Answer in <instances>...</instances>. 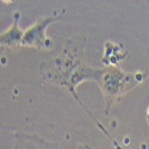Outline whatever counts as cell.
<instances>
[{
    "mask_svg": "<svg viewBox=\"0 0 149 149\" xmlns=\"http://www.w3.org/2000/svg\"><path fill=\"white\" fill-rule=\"evenodd\" d=\"M82 47L84 42H80L79 38L68 41L62 54L55 60H52L47 68L44 66L42 67L43 79L45 81L54 82L60 86H66L77 98V100H79L75 93L77 84L88 78L95 80L99 73V70L84 66Z\"/></svg>",
    "mask_w": 149,
    "mask_h": 149,
    "instance_id": "cell-1",
    "label": "cell"
},
{
    "mask_svg": "<svg viewBox=\"0 0 149 149\" xmlns=\"http://www.w3.org/2000/svg\"><path fill=\"white\" fill-rule=\"evenodd\" d=\"M95 81L100 85L110 106L113 100L142 81V78H137L136 74L124 73L116 67H111L104 70H99Z\"/></svg>",
    "mask_w": 149,
    "mask_h": 149,
    "instance_id": "cell-2",
    "label": "cell"
},
{
    "mask_svg": "<svg viewBox=\"0 0 149 149\" xmlns=\"http://www.w3.org/2000/svg\"><path fill=\"white\" fill-rule=\"evenodd\" d=\"M63 16V12L60 16H50L43 19H40L33 26L29 28L26 31H24V37H23V47H33L38 49H47L53 45V41L47 38L45 35V29L49 26L52 23L61 19Z\"/></svg>",
    "mask_w": 149,
    "mask_h": 149,
    "instance_id": "cell-3",
    "label": "cell"
},
{
    "mask_svg": "<svg viewBox=\"0 0 149 149\" xmlns=\"http://www.w3.org/2000/svg\"><path fill=\"white\" fill-rule=\"evenodd\" d=\"M18 18H19V13L16 12L15 22H13L12 28L8 29L6 32H4L1 35L0 41H1L3 45H8V47H13V45H18V44L22 45L23 37H24V31L18 28Z\"/></svg>",
    "mask_w": 149,
    "mask_h": 149,
    "instance_id": "cell-4",
    "label": "cell"
},
{
    "mask_svg": "<svg viewBox=\"0 0 149 149\" xmlns=\"http://www.w3.org/2000/svg\"><path fill=\"white\" fill-rule=\"evenodd\" d=\"M4 1H5V3H10V1H11V0H4Z\"/></svg>",
    "mask_w": 149,
    "mask_h": 149,
    "instance_id": "cell-5",
    "label": "cell"
},
{
    "mask_svg": "<svg viewBox=\"0 0 149 149\" xmlns=\"http://www.w3.org/2000/svg\"><path fill=\"white\" fill-rule=\"evenodd\" d=\"M148 122H149V110H148Z\"/></svg>",
    "mask_w": 149,
    "mask_h": 149,
    "instance_id": "cell-6",
    "label": "cell"
}]
</instances>
